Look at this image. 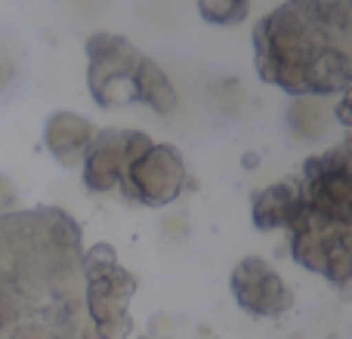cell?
Here are the masks:
<instances>
[{
    "label": "cell",
    "instance_id": "277c9868",
    "mask_svg": "<svg viewBox=\"0 0 352 339\" xmlns=\"http://www.w3.org/2000/svg\"><path fill=\"white\" fill-rule=\"evenodd\" d=\"M87 84L102 108H121L133 105V74L142 53L121 34H99L87 37Z\"/></svg>",
    "mask_w": 352,
    "mask_h": 339
},
{
    "label": "cell",
    "instance_id": "7c38bea8",
    "mask_svg": "<svg viewBox=\"0 0 352 339\" xmlns=\"http://www.w3.org/2000/svg\"><path fill=\"white\" fill-rule=\"evenodd\" d=\"M198 12L210 25H238L248 19L250 0H198Z\"/></svg>",
    "mask_w": 352,
    "mask_h": 339
},
{
    "label": "cell",
    "instance_id": "5b68a950",
    "mask_svg": "<svg viewBox=\"0 0 352 339\" xmlns=\"http://www.w3.org/2000/svg\"><path fill=\"white\" fill-rule=\"evenodd\" d=\"M124 198L142 207H167L186 188V161L173 145H148L140 158H133L121 176Z\"/></svg>",
    "mask_w": 352,
    "mask_h": 339
},
{
    "label": "cell",
    "instance_id": "30bf717a",
    "mask_svg": "<svg viewBox=\"0 0 352 339\" xmlns=\"http://www.w3.org/2000/svg\"><path fill=\"white\" fill-rule=\"evenodd\" d=\"M133 102L148 105V108L158 111V115H170V111L176 108V102H179L170 78L161 71L158 62L146 59V56L140 59L136 74H133Z\"/></svg>",
    "mask_w": 352,
    "mask_h": 339
},
{
    "label": "cell",
    "instance_id": "3957f363",
    "mask_svg": "<svg viewBox=\"0 0 352 339\" xmlns=\"http://www.w3.org/2000/svg\"><path fill=\"white\" fill-rule=\"evenodd\" d=\"M84 268V305L96 339H127L133 330L130 299L136 293V278L118 262L111 244H93L80 256Z\"/></svg>",
    "mask_w": 352,
    "mask_h": 339
},
{
    "label": "cell",
    "instance_id": "6da1fadb",
    "mask_svg": "<svg viewBox=\"0 0 352 339\" xmlns=\"http://www.w3.org/2000/svg\"><path fill=\"white\" fill-rule=\"evenodd\" d=\"M80 229L59 207L0 213V339H96Z\"/></svg>",
    "mask_w": 352,
    "mask_h": 339
},
{
    "label": "cell",
    "instance_id": "8fae6325",
    "mask_svg": "<svg viewBox=\"0 0 352 339\" xmlns=\"http://www.w3.org/2000/svg\"><path fill=\"white\" fill-rule=\"evenodd\" d=\"M318 99L322 96H300L287 111V127L297 139H316L324 133L328 115H324V105Z\"/></svg>",
    "mask_w": 352,
    "mask_h": 339
},
{
    "label": "cell",
    "instance_id": "52a82bcc",
    "mask_svg": "<svg viewBox=\"0 0 352 339\" xmlns=\"http://www.w3.org/2000/svg\"><path fill=\"white\" fill-rule=\"evenodd\" d=\"M232 296L254 318H278L294 309V290L263 256H244L232 268Z\"/></svg>",
    "mask_w": 352,
    "mask_h": 339
},
{
    "label": "cell",
    "instance_id": "7a4b0ae2",
    "mask_svg": "<svg viewBox=\"0 0 352 339\" xmlns=\"http://www.w3.org/2000/svg\"><path fill=\"white\" fill-rule=\"evenodd\" d=\"M254 65L291 96L352 86V0H287L254 25Z\"/></svg>",
    "mask_w": 352,
    "mask_h": 339
},
{
    "label": "cell",
    "instance_id": "9c48e42d",
    "mask_svg": "<svg viewBox=\"0 0 352 339\" xmlns=\"http://www.w3.org/2000/svg\"><path fill=\"white\" fill-rule=\"evenodd\" d=\"M93 136H96V127L87 117L72 115V111H56L43 127V142L62 167H78Z\"/></svg>",
    "mask_w": 352,
    "mask_h": 339
},
{
    "label": "cell",
    "instance_id": "ba28073f",
    "mask_svg": "<svg viewBox=\"0 0 352 339\" xmlns=\"http://www.w3.org/2000/svg\"><path fill=\"white\" fill-rule=\"evenodd\" d=\"M300 213V176H287L281 182L254 191L250 198V216L260 231L291 229V222Z\"/></svg>",
    "mask_w": 352,
    "mask_h": 339
},
{
    "label": "cell",
    "instance_id": "4fadbf2b",
    "mask_svg": "<svg viewBox=\"0 0 352 339\" xmlns=\"http://www.w3.org/2000/svg\"><path fill=\"white\" fill-rule=\"evenodd\" d=\"M334 117H337V124L352 130V86H346V90L340 93V99H337V105H334Z\"/></svg>",
    "mask_w": 352,
    "mask_h": 339
},
{
    "label": "cell",
    "instance_id": "5bb4252c",
    "mask_svg": "<svg viewBox=\"0 0 352 339\" xmlns=\"http://www.w3.org/2000/svg\"><path fill=\"white\" fill-rule=\"evenodd\" d=\"M19 204V194H16V185L0 173V213H12Z\"/></svg>",
    "mask_w": 352,
    "mask_h": 339
},
{
    "label": "cell",
    "instance_id": "8992f818",
    "mask_svg": "<svg viewBox=\"0 0 352 339\" xmlns=\"http://www.w3.org/2000/svg\"><path fill=\"white\" fill-rule=\"evenodd\" d=\"M152 145L142 130H96L84 152V185L96 194H105L121 185V176L133 158Z\"/></svg>",
    "mask_w": 352,
    "mask_h": 339
}]
</instances>
